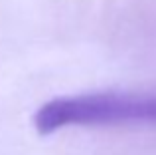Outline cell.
<instances>
[{
    "instance_id": "6da1fadb",
    "label": "cell",
    "mask_w": 156,
    "mask_h": 155,
    "mask_svg": "<svg viewBox=\"0 0 156 155\" xmlns=\"http://www.w3.org/2000/svg\"><path fill=\"white\" fill-rule=\"evenodd\" d=\"M32 125L40 135L71 127L156 125V92L107 89L57 96L36 109Z\"/></svg>"
}]
</instances>
